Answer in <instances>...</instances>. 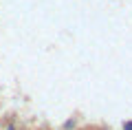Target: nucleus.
<instances>
[{"label":"nucleus","instance_id":"f257e3e1","mask_svg":"<svg viewBox=\"0 0 132 130\" xmlns=\"http://www.w3.org/2000/svg\"><path fill=\"white\" fill-rule=\"evenodd\" d=\"M126 130H132V121H130V124H126Z\"/></svg>","mask_w":132,"mask_h":130}]
</instances>
